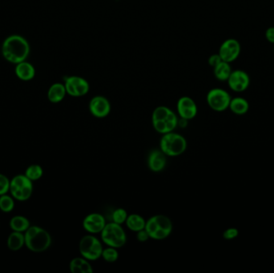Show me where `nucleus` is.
Wrapping results in <instances>:
<instances>
[{"instance_id": "nucleus-20", "label": "nucleus", "mask_w": 274, "mask_h": 273, "mask_svg": "<svg viewBox=\"0 0 274 273\" xmlns=\"http://www.w3.org/2000/svg\"><path fill=\"white\" fill-rule=\"evenodd\" d=\"M25 245V236L23 232L13 231L7 238V247L11 251H19Z\"/></svg>"}, {"instance_id": "nucleus-9", "label": "nucleus", "mask_w": 274, "mask_h": 273, "mask_svg": "<svg viewBox=\"0 0 274 273\" xmlns=\"http://www.w3.org/2000/svg\"><path fill=\"white\" fill-rule=\"evenodd\" d=\"M67 94L72 97H81L89 93L90 86L86 79L77 75L67 77L64 82Z\"/></svg>"}, {"instance_id": "nucleus-10", "label": "nucleus", "mask_w": 274, "mask_h": 273, "mask_svg": "<svg viewBox=\"0 0 274 273\" xmlns=\"http://www.w3.org/2000/svg\"><path fill=\"white\" fill-rule=\"evenodd\" d=\"M241 53V44L235 39H228L223 42L219 48L218 54L225 62H234Z\"/></svg>"}, {"instance_id": "nucleus-19", "label": "nucleus", "mask_w": 274, "mask_h": 273, "mask_svg": "<svg viewBox=\"0 0 274 273\" xmlns=\"http://www.w3.org/2000/svg\"><path fill=\"white\" fill-rule=\"evenodd\" d=\"M229 108L234 114L242 116L247 113L250 109V104L244 98L236 97L231 99Z\"/></svg>"}, {"instance_id": "nucleus-27", "label": "nucleus", "mask_w": 274, "mask_h": 273, "mask_svg": "<svg viewBox=\"0 0 274 273\" xmlns=\"http://www.w3.org/2000/svg\"><path fill=\"white\" fill-rule=\"evenodd\" d=\"M128 215L127 211L124 208H117L113 211V213L111 215V219L114 223L121 225L123 223H125Z\"/></svg>"}, {"instance_id": "nucleus-11", "label": "nucleus", "mask_w": 274, "mask_h": 273, "mask_svg": "<svg viewBox=\"0 0 274 273\" xmlns=\"http://www.w3.org/2000/svg\"><path fill=\"white\" fill-rule=\"evenodd\" d=\"M227 82L231 90L235 92H243L250 87V77L245 70H233Z\"/></svg>"}, {"instance_id": "nucleus-3", "label": "nucleus", "mask_w": 274, "mask_h": 273, "mask_svg": "<svg viewBox=\"0 0 274 273\" xmlns=\"http://www.w3.org/2000/svg\"><path fill=\"white\" fill-rule=\"evenodd\" d=\"M145 230L149 233L150 238L157 240H164L169 237L172 233L173 223L166 215H153L146 221Z\"/></svg>"}, {"instance_id": "nucleus-7", "label": "nucleus", "mask_w": 274, "mask_h": 273, "mask_svg": "<svg viewBox=\"0 0 274 273\" xmlns=\"http://www.w3.org/2000/svg\"><path fill=\"white\" fill-rule=\"evenodd\" d=\"M80 253L88 261H96L103 253V246L98 239L92 235L84 236L80 241Z\"/></svg>"}, {"instance_id": "nucleus-16", "label": "nucleus", "mask_w": 274, "mask_h": 273, "mask_svg": "<svg viewBox=\"0 0 274 273\" xmlns=\"http://www.w3.org/2000/svg\"><path fill=\"white\" fill-rule=\"evenodd\" d=\"M14 72L21 80L30 81L35 77V69L33 65L25 60L23 62L17 64Z\"/></svg>"}, {"instance_id": "nucleus-13", "label": "nucleus", "mask_w": 274, "mask_h": 273, "mask_svg": "<svg viewBox=\"0 0 274 273\" xmlns=\"http://www.w3.org/2000/svg\"><path fill=\"white\" fill-rule=\"evenodd\" d=\"M178 112L181 118L192 120L197 114V106L192 98L183 96L178 100Z\"/></svg>"}, {"instance_id": "nucleus-4", "label": "nucleus", "mask_w": 274, "mask_h": 273, "mask_svg": "<svg viewBox=\"0 0 274 273\" xmlns=\"http://www.w3.org/2000/svg\"><path fill=\"white\" fill-rule=\"evenodd\" d=\"M161 150L169 156L182 155L187 148V142L184 137L178 133H169L164 134L160 142Z\"/></svg>"}, {"instance_id": "nucleus-33", "label": "nucleus", "mask_w": 274, "mask_h": 273, "mask_svg": "<svg viewBox=\"0 0 274 273\" xmlns=\"http://www.w3.org/2000/svg\"></svg>"}, {"instance_id": "nucleus-17", "label": "nucleus", "mask_w": 274, "mask_h": 273, "mask_svg": "<svg viewBox=\"0 0 274 273\" xmlns=\"http://www.w3.org/2000/svg\"><path fill=\"white\" fill-rule=\"evenodd\" d=\"M67 95L66 88L64 83H56L49 87L48 98L51 103L58 104L62 101Z\"/></svg>"}, {"instance_id": "nucleus-1", "label": "nucleus", "mask_w": 274, "mask_h": 273, "mask_svg": "<svg viewBox=\"0 0 274 273\" xmlns=\"http://www.w3.org/2000/svg\"><path fill=\"white\" fill-rule=\"evenodd\" d=\"M30 53V45L27 40L19 35H12L6 38L2 46V54L8 62L17 65L25 61Z\"/></svg>"}, {"instance_id": "nucleus-8", "label": "nucleus", "mask_w": 274, "mask_h": 273, "mask_svg": "<svg viewBox=\"0 0 274 273\" xmlns=\"http://www.w3.org/2000/svg\"><path fill=\"white\" fill-rule=\"evenodd\" d=\"M208 106L216 112H224L229 108L231 98L228 91L221 88H213L207 94Z\"/></svg>"}, {"instance_id": "nucleus-28", "label": "nucleus", "mask_w": 274, "mask_h": 273, "mask_svg": "<svg viewBox=\"0 0 274 273\" xmlns=\"http://www.w3.org/2000/svg\"><path fill=\"white\" fill-rule=\"evenodd\" d=\"M10 180L7 176L0 173V196L6 194L10 191Z\"/></svg>"}, {"instance_id": "nucleus-2", "label": "nucleus", "mask_w": 274, "mask_h": 273, "mask_svg": "<svg viewBox=\"0 0 274 273\" xmlns=\"http://www.w3.org/2000/svg\"><path fill=\"white\" fill-rule=\"evenodd\" d=\"M25 246L33 253H43L52 244V237L48 231L39 226H30L24 232Z\"/></svg>"}, {"instance_id": "nucleus-12", "label": "nucleus", "mask_w": 274, "mask_h": 273, "mask_svg": "<svg viewBox=\"0 0 274 273\" xmlns=\"http://www.w3.org/2000/svg\"><path fill=\"white\" fill-rule=\"evenodd\" d=\"M89 111L96 118H104L111 112V104L104 96L96 95L89 103Z\"/></svg>"}, {"instance_id": "nucleus-29", "label": "nucleus", "mask_w": 274, "mask_h": 273, "mask_svg": "<svg viewBox=\"0 0 274 273\" xmlns=\"http://www.w3.org/2000/svg\"><path fill=\"white\" fill-rule=\"evenodd\" d=\"M239 235V231L235 228H228L223 233V237L227 240H233Z\"/></svg>"}, {"instance_id": "nucleus-22", "label": "nucleus", "mask_w": 274, "mask_h": 273, "mask_svg": "<svg viewBox=\"0 0 274 273\" xmlns=\"http://www.w3.org/2000/svg\"><path fill=\"white\" fill-rule=\"evenodd\" d=\"M233 70L229 63L221 61L219 65L213 68V74L219 81H227L230 76Z\"/></svg>"}, {"instance_id": "nucleus-6", "label": "nucleus", "mask_w": 274, "mask_h": 273, "mask_svg": "<svg viewBox=\"0 0 274 273\" xmlns=\"http://www.w3.org/2000/svg\"><path fill=\"white\" fill-rule=\"evenodd\" d=\"M10 194L14 200L19 201H27L33 193V184L24 175H17L10 180Z\"/></svg>"}, {"instance_id": "nucleus-26", "label": "nucleus", "mask_w": 274, "mask_h": 273, "mask_svg": "<svg viewBox=\"0 0 274 273\" xmlns=\"http://www.w3.org/2000/svg\"><path fill=\"white\" fill-rule=\"evenodd\" d=\"M101 257H103V260L108 263H114L119 258L117 248L108 247V248L103 249Z\"/></svg>"}, {"instance_id": "nucleus-14", "label": "nucleus", "mask_w": 274, "mask_h": 273, "mask_svg": "<svg viewBox=\"0 0 274 273\" xmlns=\"http://www.w3.org/2000/svg\"><path fill=\"white\" fill-rule=\"evenodd\" d=\"M105 218L99 213H91L87 215L83 221L85 231L91 234H97L103 231L106 225Z\"/></svg>"}, {"instance_id": "nucleus-30", "label": "nucleus", "mask_w": 274, "mask_h": 273, "mask_svg": "<svg viewBox=\"0 0 274 273\" xmlns=\"http://www.w3.org/2000/svg\"><path fill=\"white\" fill-rule=\"evenodd\" d=\"M221 61L223 60H221V56L219 54L212 55L208 60V65H210L212 68H214L216 65H219Z\"/></svg>"}, {"instance_id": "nucleus-25", "label": "nucleus", "mask_w": 274, "mask_h": 273, "mask_svg": "<svg viewBox=\"0 0 274 273\" xmlns=\"http://www.w3.org/2000/svg\"><path fill=\"white\" fill-rule=\"evenodd\" d=\"M14 200L12 196L6 194L0 196V210L5 213L12 211L14 207Z\"/></svg>"}, {"instance_id": "nucleus-31", "label": "nucleus", "mask_w": 274, "mask_h": 273, "mask_svg": "<svg viewBox=\"0 0 274 273\" xmlns=\"http://www.w3.org/2000/svg\"><path fill=\"white\" fill-rule=\"evenodd\" d=\"M136 238L140 241V242H146L147 240L150 238L149 233L147 232L145 228L144 229L140 230L139 232H137V236Z\"/></svg>"}, {"instance_id": "nucleus-15", "label": "nucleus", "mask_w": 274, "mask_h": 273, "mask_svg": "<svg viewBox=\"0 0 274 273\" xmlns=\"http://www.w3.org/2000/svg\"><path fill=\"white\" fill-rule=\"evenodd\" d=\"M167 155L161 149L152 150L148 157V166L153 172H160L165 169L167 164Z\"/></svg>"}, {"instance_id": "nucleus-23", "label": "nucleus", "mask_w": 274, "mask_h": 273, "mask_svg": "<svg viewBox=\"0 0 274 273\" xmlns=\"http://www.w3.org/2000/svg\"><path fill=\"white\" fill-rule=\"evenodd\" d=\"M126 225L131 231L133 232H139L140 230L145 228L146 221L144 217L138 214H131L128 215L127 220H126Z\"/></svg>"}, {"instance_id": "nucleus-21", "label": "nucleus", "mask_w": 274, "mask_h": 273, "mask_svg": "<svg viewBox=\"0 0 274 273\" xmlns=\"http://www.w3.org/2000/svg\"><path fill=\"white\" fill-rule=\"evenodd\" d=\"M10 229L14 232H23L24 233L30 228V221L27 218L23 215H15L11 218L9 223Z\"/></svg>"}, {"instance_id": "nucleus-18", "label": "nucleus", "mask_w": 274, "mask_h": 273, "mask_svg": "<svg viewBox=\"0 0 274 273\" xmlns=\"http://www.w3.org/2000/svg\"><path fill=\"white\" fill-rule=\"evenodd\" d=\"M71 272L72 273H92L91 265L85 257H77L72 259L70 262Z\"/></svg>"}, {"instance_id": "nucleus-5", "label": "nucleus", "mask_w": 274, "mask_h": 273, "mask_svg": "<svg viewBox=\"0 0 274 273\" xmlns=\"http://www.w3.org/2000/svg\"><path fill=\"white\" fill-rule=\"evenodd\" d=\"M101 239L107 246L120 248L126 244L127 236L120 224L111 222L106 223L105 227L101 232Z\"/></svg>"}, {"instance_id": "nucleus-32", "label": "nucleus", "mask_w": 274, "mask_h": 273, "mask_svg": "<svg viewBox=\"0 0 274 273\" xmlns=\"http://www.w3.org/2000/svg\"><path fill=\"white\" fill-rule=\"evenodd\" d=\"M266 38L267 41L274 44V27H269L266 30Z\"/></svg>"}, {"instance_id": "nucleus-24", "label": "nucleus", "mask_w": 274, "mask_h": 273, "mask_svg": "<svg viewBox=\"0 0 274 273\" xmlns=\"http://www.w3.org/2000/svg\"><path fill=\"white\" fill-rule=\"evenodd\" d=\"M43 175V170L39 164H31L25 171V176L33 182L41 178Z\"/></svg>"}]
</instances>
